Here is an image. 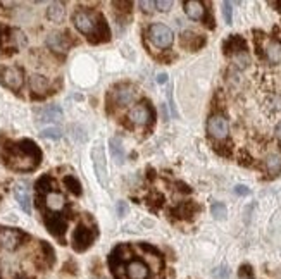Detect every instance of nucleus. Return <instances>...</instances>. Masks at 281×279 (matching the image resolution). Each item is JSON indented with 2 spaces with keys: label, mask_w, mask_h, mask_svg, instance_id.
<instances>
[{
  "label": "nucleus",
  "mask_w": 281,
  "mask_h": 279,
  "mask_svg": "<svg viewBox=\"0 0 281 279\" xmlns=\"http://www.w3.org/2000/svg\"><path fill=\"white\" fill-rule=\"evenodd\" d=\"M73 25L81 35L93 42H104L109 40V28L104 23V18L95 11H76L73 14Z\"/></svg>",
  "instance_id": "1"
},
{
  "label": "nucleus",
  "mask_w": 281,
  "mask_h": 279,
  "mask_svg": "<svg viewBox=\"0 0 281 279\" xmlns=\"http://www.w3.org/2000/svg\"><path fill=\"white\" fill-rule=\"evenodd\" d=\"M147 36H148V42L155 47V49H169L174 42V35L172 31L168 28L166 25L162 23H154V25L148 26L147 29Z\"/></svg>",
  "instance_id": "2"
},
{
  "label": "nucleus",
  "mask_w": 281,
  "mask_h": 279,
  "mask_svg": "<svg viewBox=\"0 0 281 279\" xmlns=\"http://www.w3.org/2000/svg\"><path fill=\"white\" fill-rule=\"evenodd\" d=\"M207 133L211 138L218 140V142H223L226 140L229 134V124L228 119H226L223 114H212L207 121Z\"/></svg>",
  "instance_id": "3"
},
{
  "label": "nucleus",
  "mask_w": 281,
  "mask_h": 279,
  "mask_svg": "<svg viewBox=\"0 0 281 279\" xmlns=\"http://www.w3.org/2000/svg\"><path fill=\"white\" fill-rule=\"evenodd\" d=\"M155 114L154 109H152L148 103H140V105L133 107L128 114V119L135 124V126H147L154 121Z\"/></svg>",
  "instance_id": "4"
},
{
  "label": "nucleus",
  "mask_w": 281,
  "mask_h": 279,
  "mask_svg": "<svg viewBox=\"0 0 281 279\" xmlns=\"http://www.w3.org/2000/svg\"><path fill=\"white\" fill-rule=\"evenodd\" d=\"M91 160H93V167H95L97 179H99L100 186H107V166H106V153L100 145H97L91 150Z\"/></svg>",
  "instance_id": "5"
},
{
  "label": "nucleus",
  "mask_w": 281,
  "mask_h": 279,
  "mask_svg": "<svg viewBox=\"0 0 281 279\" xmlns=\"http://www.w3.org/2000/svg\"><path fill=\"white\" fill-rule=\"evenodd\" d=\"M135 97H137V90H135V86H131V85H119L112 90V93H111V99H112V102L116 103L117 107L130 105V103L135 100Z\"/></svg>",
  "instance_id": "6"
},
{
  "label": "nucleus",
  "mask_w": 281,
  "mask_h": 279,
  "mask_svg": "<svg viewBox=\"0 0 281 279\" xmlns=\"http://www.w3.org/2000/svg\"><path fill=\"white\" fill-rule=\"evenodd\" d=\"M2 81L11 90H19L23 86V71L19 67H5L2 71Z\"/></svg>",
  "instance_id": "7"
},
{
  "label": "nucleus",
  "mask_w": 281,
  "mask_h": 279,
  "mask_svg": "<svg viewBox=\"0 0 281 279\" xmlns=\"http://www.w3.org/2000/svg\"><path fill=\"white\" fill-rule=\"evenodd\" d=\"M16 200H18L19 207L25 210L26 214H31V198H29V190L26 183H18L14 188Z\"/></svg>",
  "instance_id": "8"
},
{
  "label": "nucleus",
  "mask_w": 281,
  "mask_h": 279,
  "mask_svg": "<svg viewBox=\"0 0 281 279\" xmlns=\"http://www.w3.org/2000/svg\"><path fill=\"white\" fill-rule=\"evenodd\" d=\"M47 45L50 50H56V52H67L71 42L69 36L64 35V33H52V35L47 36Z\"/></svg>",
  "instance_id": "9"
},
{
  "label": "nucleus",
  "mask_w": 281,
  "mask_h": 279,
  "mask_svg": "<svg viewBox=\"0 0 281 279\" xmlns=\"http://www.w3.org/2000/svg\"><path fill=\"white\" fill-rule=\"evenodd\" d=\"M148 272V265L141 260H131L126 265V276L130 279H147Z\"/></svg>",
  "instance_id": "10"
},
{
  "label": "nucleus",
  "mask_w": 281,
  "mask_h": 279,
  "mask_svg": "<svg viewBox=\"0 0 281 279\" xmlns=\"http://www.w3.org/2000/svg\"><path fill=\"white\" fill-rule=\"evenodd\" d=\"M91 240H93V236H91V231L88 229V228L84 226H78L76 228V233H74V248L80 252L86 250L88 247H90Z\"/></svg>",
  "instance_id": "11"
},
{
  "label": "nucleus",
  "mask_w": 281,
  "mask_h": 279,
  "mask_svg": "<svg viewBox=\"0 0 281 279\" xmlns=\"http://www.w3.org/2000/svg\"><path fill=\"white\" fill-rule=\"evenodd\" d=\"M183 7H185L186 16L190 19H194V21H202V19H205V5L202 4V2H198V0L185 2Z\"/></svg>",
  "instance_id": "12"
},
{
  "label": "nucleus",
  "mask_w": 281,
  "mask_h": 279,
  "mask_svg": "<svg viewBox=\"0 0 281 279\" xmlns=\"http://www.w3.org/2000/svg\"><path fill=\"white\" fill-rule=\"evenodd\" d=\"M59 119H62V109L59 105H47L40 109L38 123H57Z\"/></svg>",
  "instance_id": "13"
},
{
  "label": "nucleus",
  "mask_w": 281,
  "mask_h": 279,
  "mask_svg": "<svg viewBox=\"0 0 281 279\" xmlns=\"http://www.w3.org/2000/svg\"><path fill=\"white\" fill-rule=\"evenodd\" d=\"M264 53H266V59L271 64H280L281 62V42L278 40H269L264 47Z\"/></svg>",
  "instance_id": "14"
},
{
  "label": "nucleus",
  "mask_w": 281,
  "mask_h": 279,
  "mask_svg": "<svg viewBox=\"0 0 281 279\" xmlns=\"http://www.w3.org/2000/svg\"><path fill=\"white\" fill-rule=\"evenodd\" d=\"M19 243V234L16 231H0V248L4 250H14Z\"/></svg>",
  "instance_id": "15"
},
{
  "label": "nucleus",
  "mask_w": 281,
  "mask_h": 279,
  "mask_svg": "<svg viewBox=\"0 0 281 279\" xmlns=\"http://www.w3.org/2000/svg\"><path fill=\"white\" fill-rule=\"evenodd\" d=\"M45 205L50 210H54V212H59V210L64 208V205H66V198H64V195H60L59 191H50L45 198Z\"/></svg>",
  "instance_id": "16"
},
{
  "label": "nucleus",
  "mask_w": 281,
  "mask_h": 279,
  "mask_svg": "<svg viewBox=\"0 0 281 279\" xmlns=\"http://www.w3.org/2000/svg\"><path fill=\"white\" fill-rule=\"evenodd\" d=\"M264 164H266V169L269 174H273V176H278V174L281 173V155L276 152L269 153V155L266 157V160H264Z\"/></svg>",
  "instance_id": "17"
},
{
  "label": "nucleus",
  "mask_w": 281,
  "mask_h": 279,
  "mask_svg": "<svg viewBox=\"0 0 281 279\" xmlns=\"http://www.w3.org/2000/svg\"><path fill=\"white\" fill-rule=\"evenodd\" d=\"M109 150H111V155L112 159L116 160V164H123L124 159H126V153H124V147L123 143L117 140V138H112L109 142Z\"/></svg>",
  "instance_id": "18"
},
{
  "label": "nucleus",
  "mask_w": 281,
  "mask_h": 279,
  "mask_svg": "<svg viewBox=\"0 0 281 279\" xmlns=\"http://www.w3.org/2000/svg\"><path fill=\"white\" fill-rule=\"evenodd\" d=\"M181 43H183V47H185V49L197 50V49H200V47L204 45V38H200V36L195 35V33L186 31V33H183Z\"/></svg>",
  "instance_id": "19"
},
{
  "label": "nucleus",
  "mask_w": 281,
  "mask_h": 279,
  "mask_svg": "<svg viewBox=\"0 0 281 279\" xmlns=\"http://www.w3.org/2000/svg\"><path fill=\"white\" fill-rule=\"evenodd\" d=\"M47 16L52 23H62L64 21V16H66V9H64L62 4L56 2V4H50V7L47 9Z\"/></svg>",
  "instance_id": "20"
},
{
  "label": "nucleus",
  "mask_w": 281,
  "mask_h": 279,
  "mask_svg": "<svg viewBox=\"0 0 281 279\" xmlns=\"http://www.w3.org/2000/svg\"><path fill=\"white\" fill-rule=\"evenodd\" d=\"M29 86H31L33 92L43 93V92H47V90H49L50 83H49V79H47L45 76H42V75H31V78H29Z\"/></svg>",
  "instance_id": "21"
},
{
  "label": "nucleus",
  "mask_w": 281,
  "mask_h": 279,
  "mask_svg": "<svg viewBox=\"0 0 281 279\" xmlns=\"http://www.w3.org/2000/svg\"><path fill=\"white\" fill-rule=\"evenodd\" d=\"M233 62L236 64V67H238V69H245V67H249L250 57H249V53H247V50H242V52L233 53Z\"/></svg>",
  "instance_id": "22"
},
{
  "label": "nucleus",
  "mask_w": 281,
  "mask_h": 279,
  "mask_svg": "<svg viewBox=\"0 0 281 279\" xmlns=\"http://www.w3.org/2000/svg\"><path fill=\"white\" fill-rule=\"evenodd\" d=\"M40 136L42 138H49V140H59L62 136V129L57 126H47L40 131Z\"/></svg>",
  "instance_id": "23"
},
{
  "label": "nucleus",
  "mask_w": 281,
  "mask_h": 279,
  "mask_svg": "<svg viewBox=\"0 0 281 279\" xmlns=\"http://www.w3.org/2000/svg\"><path fill=\"white\" fill-rule=\"evenodd\" d=\"M211 212H212V216H214L216 219L223 221V219H226V216H228V208H226L225 203H219V202H216V203L211 207Z\"/></svg>",
  "instance_id": "24"
},
{
  "label": "nucleus",
  "mask_w": 281,
  "mask_h": 279,
  "mask_svg": "<svg viewBox=\"0 0 281 279\" xmlns=\"http://www.w3.org/2000/svg\"><path fill=\"white\" fill-rule=\"evenodd\" d=\"M64 183L69 186V190L73 191L74 195H81V184H80V181H78L76 178H73V176L64 178Z\"/></svg>",
  "instance_id": "25"
},
{
  "label": "nucleus",
  "mask_w": 281,
  "mask_h": 279,
  "mask_svg": "<svg viewBox=\"0 0 281 279\" xmlns=\"http://www.w3.org/2000/svg\"><path fill=\"white\" fill-rule=\"evenodd\" d=\"M212 278L214 279H229V269L226 265H219L212 271Z\"/></svg>",
  "instance_id": "26"
},
{
  "label": "nucleus",
  "mask_w": 281,
  "mask_h": 279,
  "mask_svg": "<svg viewBox=\"0 0 281 279\" xmlns=\"http://www.w3.org/2000/svg\"><path fill=\"white\" fill-rule=\"evenodd\" d=\"M233 4L231 2H223V16H225V21L228 25H231V14H233Z\"/></svg>",
  "instance_id": "27"
},
{
  "label": "nucleus",
  "mask_w": 281,
  "mask_h": 279,
  "mask_svg": "<svg viewBox=\"0 0 281 279\" xmlns=\"http://www.w3.org/2000/svg\"><path fill=\"white\" fill-rule=\"evenodd\" d=\"M238 279H253V274H252V267H250V265H243V267L240 269Z\"/></svg>",
  "instance_id": "28"
},
{
  "label": "nucleus",
  "mask_w": 281,
  "mask_h": 279,
  "mask_svg": "<svg viewBox=\"0 0 281 279\" xmlns=\"http://www.w3.org/2000/svg\"><path fill=\"white\" fill-rule=\"evenodd\" d=\"M154 5L159 9V11H162V12H168V11H171V7H172V2H164V0H161V2H154Z\"/></svg>",
  "instance_id": "29"
},
{
  "label": "nucleus",
  "mask_w": 281,
  "mask_h": 279,
  "mask_svg": "<svg viewBox=\"0 0 281 279\" xmlns=\"http://www.w3.org/2000/svg\"><path fill=\"white\" fill-rule=\"evenodd\" d=\"M235 193L240 195V197H245V195L250 193V190L245 186V184H236V186H235Z\"/></svg>",
  "instance_id": "30"
},
{
  "label": "nucleus",
  "mask_w": 281,
  "mask_h": 279,
  "mask_svg": "<svg viewBox=\"0 0 281 279\" xmlns=\"http://www.w3.org/2000/svg\"><path fill=\"white\" fill-rule=\"evenodd\" d=\"M274 134H276V138L281 142V121L276 124V127H274Z\"/></svg>",
  "instance_id": "31"
},
{
  "label": "nucleus",
  "mask_w": 281,
  "mask_h": 279,
  "mask_svg": "<svg viewBox=\"0 0 281 279\" xmlns=\"http://www.w3.org/2000/svg\"><path fill=\"white\" fill-rule=\"evenodd\" d=\"M140 7H143V11H150V7H154V2H140Z\"/></svg>",
  "instance_id": "32"
},
{
  "label": "nucleus",
  "mask_w": 281,
  "mask_h": 279,
  "mask_svg": "<svg viewBox=\"0 0 281 279\" xmlns=\"http://www.w3.org/2000/svg\"><path fill=\"white\" fill-rule=\"evenodd\" d=\"M166 81H168V75H164V73H162V75H157V83L164 85Z\"/></svg>",
  "instance_id": "33"
},
{
  "label": "nucleus",
  "mask_w": 281,
  "mask_h": 279,
  "mask_svg": "<svg viewBox=\"0 0 281 279\" xmlns=\"http://www.w3.org/2000/svg\"><path fill=\"white\" fill-rule=\"evenodd\" d=\"M117 212H119V214H121V216H123V214H124V212H126V205H124V203H123V202H121V203H119V205H117Z\"/></svg>",
  "instance_id": "34"
}]
</instances>
